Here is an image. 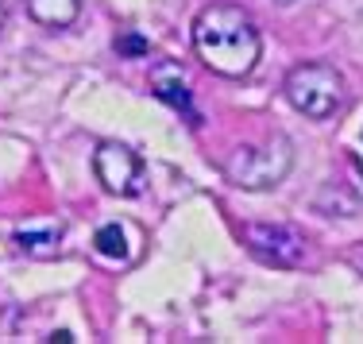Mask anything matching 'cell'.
Instances as JSON below:
<instances>
[{
    "label": "cell",
    "mask_w": 363,
    "mask_h": 344,
    "mask_svg": "<svg viewBox=\"0 0 363 344\" xmlns=\"http://www.w3.org/2000/svg\"><path fill=\"white\" fill-rule=\"evenodd\" d=\"M194 50L213 74L220 77H247L259 66L263 39L240 4H209L194 20Z\"/></svg>",
    "instance_id": "cell-1"
},
{
    "label": "cell",
    "mask_w": 363,
    "mask_h": 344,
    "mask_svg": "<svg viewBox=\"0 0 363 344\" xmlns=\"http://www.w3.org/2000/svg\"><path fill=\"white\" fill-rule=\"evenodd\" d=\"M286 101L309 120H328L344 105V77L336 66L325 62H301L286 77Z\"/></svg>",
    "instance_id": "cell-2"
},
{
    "label": "cell",
    "mask_w": 363,
    "mask_h": 344,
    "mask_svg": "<svg viewBox=\"0 0 363 344\" xmlns=\"http://www.w3.org/2000/svg\"><path fill=\"white\" fill-rule=\"evenodd\" d=\"M290 143L282 140H267V143H247V148H236L224 162V178L240 190H271L282 178L290 174Z\"/></svg>",
    "instance_id": "cell-3"
},
{
    "label": "cell",
    "mask_w": 363,
    "mask_h": 344,
    "mask_svg": "<svg viewBox=\"0 0 363 344\" xmlns=\"http://www.w3.org/2000/svg\"><path fill=\"white\" fill-rule=\"evenodd\" d=\"M244 244L271 267H301L309 255L306 236L290 225H244Z\"/></svg>",
    "instance_id": "cell-4"
},
{
    "label": "cell",
    "mask_w": 363,
    "mask_h": 344,
    "mask_svg": "<svg viewBox=\"0 0 363 344\" xmlns=\"http://www.w3.org/2000/svg\"><path fill=\"white\" fill-rule=\"evenodd\" d=\"M93 170H97V182L116 197H135L143 190V162L124 143H101L93 155Z\"/></svg>",
    "instance_id": "cell-5"
},
{
    "label": "cell",
    "mask_w": 363,
    "mask_h": 344,
    "mask_svg": "<svg viewBox=\"0 0 363 344\" xmlns=\"http://www.w3.org/2000/svg\"><path fill=\"white\" fill-rule=\"evenodd\" d=\"M151 93L159 101H167L174 113H182L189 124H201V116H197V109H194V93H189V77L178 62H167V58H162V62L151 66Z\"/></svg>",
    "instance_id": "cell-6"
},
{
    "label": "cell",
    "mask_w": 363,
    "mask_h": 344,
    "mask_svg": "<svg viewBox=\"0 0 363 344\" xmlns=\"http://www.w3.org/2000/svg\"><path fill=\"white\" fill-rule=\"evenodd\" d=\"M28 16L43 28H70L82 12V0H23Z\"/></svg>",
    "instance_id": "cell-7"
},
{
    "label": "cell",
    "mask_w": 363,
    "mask_h": 344,
    "mask_svg": "<svg viewBox=\"0 0 363 344\" xmlns=\"http://www.w3.org/2000/svg\"><path fill=\"white\" fill-rule=\"evenodd\" d=\"M58 240H62V228L58 225H43V228H20L16 232V248L28 255H35V260H47V255L58 252Z\"/></svg>",
    "instance_id": "cell-8"
},
{
    "label": "cell",
    "mask_w": 363,
    "mask_h": 344,
    "mask_svg": "<svg viewBox=\"0 0 363 344\" xmlns=\"http://www.w3.org/2000/svg\"><path fill=\"white\" fill-rule=\"evenodd\" d=\"M93 248H97L105 260H128L132 248H128V232L120 225H101L97 236H93Z\"/></svg>",
    "instance_id": "cell-9"
},
{
    "label": "cell",
    "mask_w": 363,
    "mask_h": 344,
    "mask_svg": "<svg viewBox=\"0 0 363 344\" xmlns=\"http://www.w3.org/2000/svg\"><path fill=\"white\" fill-rule=\"evenodd\" d=\"M116 50L120 55H147V43L135 31H124V39H116Z\"/></svg>",
    "instance_id": "cell-10"
},
{
    "label": "cell",
    "mask_w": 363,
    "mask_h": 344,
    "mask_svg": "<svg viewBox=\"0 0 363 344\" xmlns=\"http://www.w3.org/2000/svg\"><path fill=\"white\" fill-rule=\"evenodd\" d=\"M4 20H8V8H4V0H0V31H4Z\"/></svg>",
    "instance_id": "cell-11"
},
{
    "label": "cell",
    "mask_w": 363,
    "mask_h": 344,
    "mask_svg": "<svg viewBox=\"0 0 363 344\" xmlns=\"http://www.w3.org/2000/svg\"><path fill=\"white\" fill-rule=\"evenodd\" d=\"M279 4H294V0H279Z\"/></svg>",
    "instance_id": "cell-12"
},
{
    "label": "cell",
    "mask_w": 363,
    "mask_h": 344,
    "mask_svg": "<svg viewBox=\"0 0 363 344\" xmlns=\"http://www.w3.org/2000/svg\"><path fill=\"white\" fill-rule=\"evenodd\" d=\"M359 263H363V260H359Z\"/></svg>",
    "instance_id": "cell-13"
}]
</instances>
